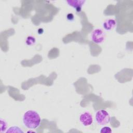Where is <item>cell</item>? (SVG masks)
<instances>
[{
    "mask_svg": "<svg viewBox=\"0 0 133 133\" xmlns=\"http://www.w3.org/2000/svg\"><path fill=\"white\" fill-rule=\"evenodd\" d=\"M7 128V124L6 122L2 118H1V132L5 131Z\"/></svg>",
    "mask_w": 133,
    "mask_h": 133,
    "instance_id": "obj_9",
    "label": "cell"
},
{
    "mask_svg": "<svg viewBox=\"0 0 133 133\" xmlns=\"http://www.w3.org/2000/svg\"><path fill=\"white\" fill-rule=\"evenodd\" d=\"M79 121L82 125L85 126H88L93 122L92 116L89 112H85L82 113L79 116Z\"/></svg>",
    "mask_w": 133,
    "mask_h": 133,
    "instance_id": "obj_4",
    "label": "cell"
},
{
    "mask_svg": "<svg viewBox=\"0 0 133 133\" xmlns=\"http://www.w3.org/2000/svg\"><path fill=\"white\" fill-rule=\"evenodd\" d=\"M97 123L100 125L108 124L110 121V115L105 110H100L96 112L95 116Z\"/></svg>",
    "mask_w": 133,
    "mask_h": 133,
    "instance_id": "obj_2",
    "label": "cell"
},
{
    "mask_svg": "<svg viewBox=\"0 0 133 133\" xmlns=\"http://www.w3.org/2000/svg\"><path fill=\"white\" fill-rule=\"evenodd\" d=\"M116 25V22L114 19H108L103 23V27L105 30L109 31L113 29Z\"/></svg>",
    "mask_w": 133,
    "mask_h": 133,
    "instance_id": "obj_6",
    "label": "cell"
},
{
    "mask_svg": "<svg viewBox=\"0 0 133 133\" xmlns=\"http://www.w3.org/2000/svg\"><path fill=\"white\" fill-rule=\"evenodd\" d=\"M100 132L101 133H111L112 132V130L110 127L108 126L103 127L100 130Z\"/></svg>",
    "mask_w": 133,
    "mask_h": 133,
    "instance_id": "obj_10",
    "label": "cell"
},
{
    "mask_svg": "<svg viewBox=\"0 0 133 133\" xmlns=\"http://www.w3.org/2000/svg\"><path fill=\"white\" fill-rule=\"evenodd\" d=\"M22 120L24 126L29 129L37 128L41 122L39 114L33 110H28L25 112L23 114Z\"/></svg>",
    "mask_w": 133,
    "mask_h": 133,
    "instance_id": "obj_1",
    "label": "cell"
},
{
    "mask_svg": "<svg viewBox=\"0 0 133 133\" xmlns=\"http://www.w3.org/2000/svg\"><path fill=\"white\" fill-rule=\"evenodd\" d=\"M6 132H23V131L19 127L14 126H11L6 131Z\"/></svg>",
    "mask_w": 133,
    "mask_h": 133,
    "instance_id": "obj_7",
    "label": "cell"
},
{
    "mask_svg": "<svg viewBox=\"0 0 133 133\" xmlns=\"http://www.w3.org/2000/svg\"><path fill=\"white\" fill-rule=\"evenodd\" d=\"M68 5L74 9L77 12H79L82 8V6L84 5V3H85V1L82 0H69L66 1Z\"/></svg>",
    "mask_w": 133,
    "mask_h": 133,
    "instance_id": "obj_5",
    "label": "cell"
},
{
    "mask_svg": "<svg viewBox=\"0 0 133 133\" xmlns=\"http://www.w3.org/2000/svg\"><path fill=\"white\" fill-rule=\"evenodd\" d=\"M35 42V39L34 37L28 36L26 39V43L28 45H32Z\"/></svg>",
    "mask_w": 133,
    "mask_h": 133,
    "instance_id": "obj_8",
    "label": "cell"
},
{
    "mask_svg": "<svg viewBox=\"0 0 133 133\" xmlns=\"http://www.w3.org/2000/svg\"><path fill=\"white\" fill-rule=\"evenodd\" d=\"M91 38L92 41L96 44H100L104 39V35L101 29H96L92 33Z\"/></svg>",
    "mask_w": 133,
    "mask_h": 133,
    "instance_id": "obj_3",
    "label": "cell"
}]
</instances>
